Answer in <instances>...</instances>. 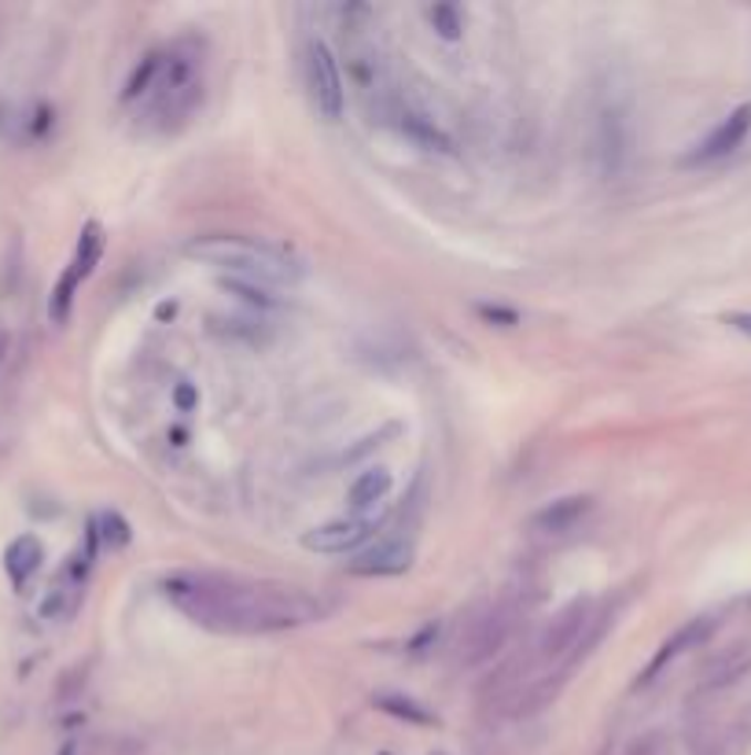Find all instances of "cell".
<instances>
[{
  "label": "cell",
  "mask_w": 751,
  "mask_h": 755,
  "mask_svg": "<svg viewBox=\"0 0 751 755\" xmlns=\"http://www.w3.org/2000/svg\"><path fill=\"white\" fill-rule=\"evenodd\" d=\"M8 347H11V336L0 328V365H4V358H8Z\"/></svg>",
  "instance_id": "484cf974"
},
{
  "label": "cell",
  "mask_w": 751,
  "mask_h": 755,
  "mask_svg": "<svg viewBox=\"0 0 751 755\" xmlns=\"http://www.w3.org/2000/svg\"><path fill=\"white\" fill-rule=\"evenodd\" d=\"M593 512V498L590 495H568V498H557L549 501V506H541L535 517H530V531L535 534H568L574 531L579 523Z\"/></svg>",
  "instance_id": "7c38bea8"
},
{
  "label": "cell",
  "mask_w": 751,
  "mask_h": 755,
  "mask_svg": "<svg viewBox=\"0 0 751 755\" xmlns=\"http://www.w3.org/2000/svg\"><path fill=\"white\" fill-rule=\"evenodd\" d=\"M383 755H387V752H383Z\"/></svg>",
  "instance_id": "83f0119b"
},
{
  "label": "cell",
  "mask_w": 751,
  "mask_h": 755,
  "mask_svg": "<svg viewBox=\"0 0 751 755\" xmlns=\"http://www.w3.org/2000/svg\"><path fill=\"white\" fill-rule=\"evenodd\" d=\"M427 19H431V26L438 30V38H446V41H457L461 38V12L453 4H435V8H427Z\"/></svg>",
  "instance_id": "44dd1931"
},
{
  "label": "cell",
  "mask_w": 751,
  "mask_h": 755,
  "mask_svg": "<svg viewBox=\"0 0 751 755\" xmlns=\"http://www.w3.org/2000/svg\"><path fill=\"white\" fill-rule=\"evenodd\" d=\"M306 82H309V96H314L317 111L336 123L342 118V107H347V89H342V74L339 63L331 56V49L320 38H314L306 45Z\"/></svg>",
  "instance_id": "52a82bcc"
},
{
  "label": "cell",
  "mask_w": 751,
  "mask_h": 755,
  "mask_svg": "<svg viewBox=\"0 0 751 755\" xmlns=\"http://www.w3.org/2000/svg\"><path fill=\"white\" fill-rule=\"evenodd\" d=\"M715 630H718V619H715V616H696V619H689V623H681V627L674 630L670 638L656 649V656H652V663L637 674L634 689H648L663 671H667V667H670L674 660H678V656H685L689 649H700V645L711 641V634H715Z\"/></svg>",
  "instance_id": "ba28073f"
},
{
  "label": "cell",
  "mask_w": 751,
  "mask_h": 755,
  "mask_svg": "<svg viewBox=\"0 0 751 755\" xmlns=\"http://www.w3.org/2000/svg\"><path fill=\"white\" fill-rule=\"evenodd\" d=\"M722 321L733 328V332H744V336H751V313H726Z\"/></svg>",
  "instance_id": "d4e9b609"
},
{
  "label": "cell",
  "mask_w": 751,
  "mask_h": 755,
  "mask_svg": "<svg viewBox=\"0 0 751 755\" xmlns=\"http://www.w3.org/2000/svg\"><path fill=\"white\" fill-rule=\"evenodd\" d=\"M516 627V612L508 605H494L486 608L483 616H475L468 627H464L461 641H457V663L461 667H483L490 663L494 656H501V649L512 638Z\"/></svg>",
  "instance_id": "5b68a950"
},
{
  "label": "cell",
  "mask_w": 751,
  "mask_h": 755,
  "mask_svg": "<svg viewBox=\"0 0 751 755\" xmlns=\"http://www.w3.org/2000/svg\"><path fill=\"white\" fill-rule=\"evenodd\" d=\"M475 313H479L483 321H490V325H501V328H516V325H519V313H516V310H508V306H490V302H479V306H475Z\"/></svg>",
  "instance_id": "7402d4cb"
},
{
  "label": "cell",
  "mask_w": 751,
  "mask_h": 755,
  "mask_svg": "<svg viewBox=\"0 0 751 755\" xmlns=\"http://www.w3.org/2000/svg\"><path fill=\"white\" fill-rule=\"evenodd\" d=\"M413 567V542L405 539H383L369 545V550H361L353 561L347 564L350 575L358 578H391V575H402Z\"/></svg>",
  "instance_id": "30bf717a"
},
{
  "label": "cell",
  "mask_w": 751,
  "mask_h": 755,
  "mask_svg": "<svg viewBox=\"0 0 751 755\" xmlns=\"http://www.w3.org/2000/svg\"><path fill=\"white\" fill-rule=\"evenodd\" d=\"M394 479L387 468H369V472H358V479L350 483V506L353 509H372L383 506V498L391 495Z\"/></svg>",
  "instance_id": "2e32d148"
},
{
  "label": "cell",
  "mask_w": 751,
  "mask_h": 755,
  "mask_svg": "<svg viewBox=\"0 0 751 755\" xmlns=\"http://www.w3.org/2000/svg\"><path fill=\"white\" fill-rule=\"evenodd\" d=\"M159 67H162V52H151V56L140 60V67L133 71V78L126 85V93H121V100H144L148 96V89L155 85V78H159Z\"/></svg>",
  "instance_id": "d6986e66"
},
{
  "label": "cell",
  "mask_w": 751,
  "mask_h": 755,
  "mask_svg": "<svg viewBox=\"0 0 751 755\" xmlns=\"http://www.w3.org/2000/svg\"><path fill=\"white\" fill-rule=\"evenodd\" d=\"M394 118H398V129H402L409 140H416L420 148H431V151H449L453 148V140L435 126V118L416 115V111H409V107H394Z\"/></svg>",
  "instance_id": "9a60e30c"
},
{
  "label": "cell",
  "mask_w": 751,
  "mask_h": 755,
  "mask_svg": "<svg viewBox=\"0 0 751 755\" xmlns=\"http://www.w3.org/2000/svg\"><path fill=\"white\" fill-rule=\"evenodd\" d=\"M203 96V78H199V63L192 56H162L159 78L144 96L148 118H155L159 126L170 129V123H181L184 115H192V107Z\"/></svg>",
  "instance_id": "3957f363"
},
{
  "label": "cell",
  "mask_w": 751,
  "mask_h": 755,
  "mask_svg": "<svg viewBox=\"0 0 751 755\" xmlns=\"http://www.w3.org/2000/svg\"><path fill=\"white\" fill-rule=\"evenodd\" d=\"M177 313V306L173 302H162L159 310H155V317H159V321H166V317H173Z\"/></svg>",
  "instance_id": "4316f807"
},
{
  "label": "cell",
  "mask_w": 751,
  "mask_h": 755,
  "mask_svg": "<svg viewBox=\"0 0 751 755\" xmlns=\"http://www.w3.org/2000/svg\"><path fill=\"white\" fill-rule=\"evenodd\" d=\"M188 255L199 262H210L214 269H225L229 277L265 284H295L303 277V266L292 251L269 244V240H254V236H236V233H210L199 240H188Z\"/></svg>",
  "instance_id": "7a4b0ae2"
},
{
  "label": "cell",
  "mask_w": 751,
  "mask_h": 755,
  "mask_svg": "<svg viewBox=\"0 0 751 755\" xmlns=\"http://www.w3.org/2000/svg\"><path fill=\"white\" fill-rule=\"evenodd\" d=\"M748 134H751V104H740L689 151V156H685V162H689V167H704V162L726 159L729 151H737L740 145H744Z\"/></svg>",
  "instance_id": "9c48e42d"
},
{
  "label": "cell",
  "mask_w": 751,
  "mask_h": 755,
  "mask_svg": "<svg viewBox=\"0 0 751 755\" xmlns=\"http://www.w3.org/2000/svg\"><path fill=\"white\" fill-rule=\"evenodd\" d=\"M748 671H751V645H733V649H726L722 656H715V660L704 667L692 696L726 693V689H733L740 678H748Z\"/></svg>",
  "instance_id": "8fae6325"
},
{
  "label": "cell",
  "mask_w": 751,
  "mask_h": 755,
  "mask_svg": "<svg viewBox=\"0 0 751 755\" xmlns=\"http://www.w3.org/2000/svg\"><path fill=\"white\" fill-rule=\"evenodd\" d=\"M376 708L402 722H413V726H438V719L431 715L424 704H416L413 696H402V693H380L376 696Z\"/></svg>",
  "instance_id": "e0dca14e"
},
{
  "label": "cell",
  "mask_w": 751,
  "mask_h": 755,
  "mask_svg": "<svg viewBox=\"0 0 751 755\" xmlns=\"http://www.w3.org/2000/svg\"><path fill=\"white\" fill-rule=\"evenodd\" d=\"M438 634H442V623H438V619H431V623H424V627H420V634L405 645V649L413 652V656H424L427 649H435Z\"/></svg>",
  "instance_id": "603a6c76"
},
{
  "label": "cell",
  "mask_w": 751,
  "mask_h": 755,
  "mask_svg": "<svg viewBox=\"0 0 751 755\" xmlns=\"http://www.w3.org/2000/svg\"><path fill=\"white\" fill-rule=\"evenodd\" d=\"M93 531H96V539L110 545V550H121L133 534H129V523L118 517V512H99L96 523H93Z\"/></svg>",
  "instance_id": "ffe728a7"
},
{
  "label": "cell",
  "mask_w": 751,
  "mask_h": 755,
  "mask_svg": "<svg viewBox=\"0 0 751 755\" xmlns=\"http://www.w3.org/2000/svg\"><path fill=\"white\" fill-rule=\"evenodd\" d=\"M159 589L195 627L214 634H281L336 612V600L320 589L225 572H170Z\"/></svg>",
  "instance_id": "6da1fadb"
},
{
  "label": "cell",
  "mask_w": 751,
  "mask_h": 755,
  "mask_svg": "<svg viewBox=\"0 0 751 755\" xmlns=\"http://www.w3.org/2000/svg\"><path fill=\"white\" fill-rule=\"evenodd\" d=\"M173 406L181 410V413H192L199 406V391L192 384H177L173 387Z\"/></svg>",
  "instance_id": "cb8c5ba5"
},
{
  "label": "cell",
  "mask_w": 751,
  "mask_h": 755,
  "mask_svg": "<svg viewBox=\"0 0 751 755\" xmlns=\"http://www.w3.org/2000/svg\"><path fill=\"white\" fill-rule=\"evenodd\" d=\"M221 288L229 295H236V299L258 306V310H276V306H284L281 295H273V288H265V284H254V280H240V277H221Z\"/></svg>",
  "instance_id": "ac0fdd59"
},
{
  "label": "cell",
  "mask_w": 751,
  "mask_h": 755,
  "mask_svg": "<svg viewBox=\"0 0 751 755\" xmlns=\"http://www.w3.org/2000/svg\"><path fill=\"white\" fill-rule=\"evenodd\" d=\"M630 137H626V118L615 111V107H607L601 115V126H596V159H601V170L604 173H618L626 162V148Z\"/></svg>",
  "instance_id": "4fadbf2b"
},
{
  "label": "cell",
  "mask_w": 751,
  "mask_h": 755,
  "mask_svg": "<svg viewBox=\"0 0 751 755\" xmlns=\"http://www.w3.org/2000/svg\"><path fill=\"white\" fill-rule=\"evenodd\" d=\"M41 561H44V545L38 534H19V539L4 550V572L19 589L38 575Z\"/></svg>",
  "instance_id": "5bb4252c"
},
{
  "label": "cell",
  "mask_w": 751,
  "mask_h": 755,
  "mask_svg": "<svg viewBox=\"0 0 751 755\" xmlns=\"http://www.w3.org/2000/svg\"><path fill=\"white\" fill-rule=\"evenodd\" d=\"M383 517H387L383 506H372V509H361L358 517L328 520V523H320V528L306 531L303 534V545H306L309 553H325V556L358 553L361 545L369 542L376 531H380Z\"/></svg>",
  "instance_id": "8992f818"
},
{
  "label": "cell",
  "mask_w": 751,
  "mask_h": 755,
  "mask_svg": "<svg viewBox=\"0 0 751 755\" xmlns=\"http://www.w3.org/2000/svg\"><path fill=\"white\" fill-rule=\"evenodd\" d=\"M99 255H104V228H99V222H88L82 228V236H77L74 255H71V262H66L63 277L55 280V288H52V299H49L52 325H66V317H71V306H74V295H77V288H82L88 277H93Z\"/></svg>",
  "instance_id": "277c9868"
}]
</instances>
